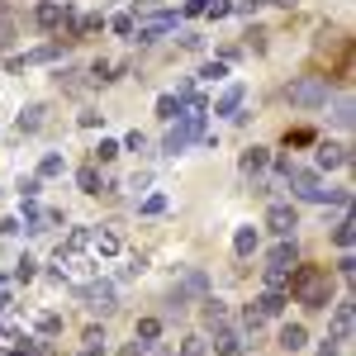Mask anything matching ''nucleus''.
<instances>
[{
	"label": "nucleus",
	"mask_w": 356,
	"mask_h": 356,
	"mask_svg": "<svg viewBox=\"0 0 356 356\" xmlns=\"http://www.w3.org/2000/svg\"><path fill=\"white\" fill-rule=\"evenodd\" d=\"M290 300L295 304H304V309H328V300H332V275L323 271V266H290Z\"/></svg>",
	"instance_id": "1"
},
{
	"label": "nucleus",
	"mask_w": 356,
	"mask_h": 356,
	"mask_svg": "<svg viewBox=\"0 0 356 356\" xmlns=\"http://www.w3.org/2000/svg\"><path fill=\"white\" fill-rule=\"evenodd\" d=\"M285 100L295 110H323L328 105V76H300L285 86Z\"/></svg>",
	"instance_id": "2"
},
{
	"label": "nucleus",
	"mask_w": 356,
	"mask_h": 356,
	"mask_svg": "<svg viewBox=\"0 0 356 356\" xmlns=\"http://www.w3.org/2000/svg\"><path fill=\"white\" fill-rule=\"evenodd\" d=\"M204 295H209V275H204L200 266H195V271H186V275H181V285H171L166 304H171V309H186L191 300H204Z\"/></svg>",
	"instance_id": "3"
},
{
	"label": "nucleus",
	"mask_w": 356,
	"mask_h": 356,
	"mask_svg": "<svg viewBox=\"0 0 356 356\" xmlns=\"http://www.w3.org/2000/svg\"><path fill=\"white\" fill-rule=\"evenodd\" d=\"M176 24H181V15L157 10V15H147V19H134V33H138V43H157L162 33H176Z\"/></svg>",
	"instance_id": "4"
},
{
	"label": "nucleus",
	"mask_w": 356,
	"mask_h": 356,
	"mask_svg": "<svg viewBox=\"0 0 356 356\" xmlns=\"http://www.w3.org/2000/svg\"><path fill=\"white\" fill-rule=\"evenodd\" d=\"M76 295H81L86 309H95V314H114V304H119L114 280H86V285H76Z\"/></svg>",
	"instance_id": "5"
},
{
	"label": "nucleus",
	"mask_w": 356,
	"mask_h": 356,
	"mask_svg": "<svg viewBox=\"0 0 356 356\" xmlns=\"http://www.w3.org/2000/svg\"><path fill=\"white\" fill-rule=\"evenodd\" d=\"M266 228H271L275 238H295V228H300V209L285 204V200H275L271 209H266Z\"/></svg>",
	"instance_id": "6"
},
{
	"label": "nucleus",
	"mask_w": 356,
	"mask_h": 356,
	"mask_svg": "<svg viewBox=\"0 0 356 356\" xmlns=\"http://www.w3.org/2000/svg\"><path fill=\"white\" fill-rule=\"evenodd\" d=\"M243 347H247V332L238 323H219L214 328V356H243Z\"/></svg>",
	"instance_id": "7"
},
{
	"label": "nucleus",
	"mask_w": 356,
	"mask_h": 356,
	"mask_svg": "<svg viewBox=\"0 0 356 356\" xmlns=\"http://www.w3.org/2000/svg\"><path fill=\"white\" fill-rule=\"evenodd\" d=\"M90 247H95V257H119V252H124V233H119L114 223H105V228L90 233Z\"/></svg>",
	"instance_id": "8"
},
{
	"label": "nucleus",
	"mask_w": 356,
	"mask_h": 356,
	"mask_svg": "<svg viewBox=\"0 0 356 356\" xmlns=\"http://www.w3.org/2000/svg\"><path fill=\"white\" fill-rule=\"evenodd\" d=\"M285 186H290V191L300 195V200H309V195L318 191L323 181H318V171H304V166H290V171H285Z\"/></svg>",
	"instance_id": "9"
},
{
	"label": "nucleus",
	"mask_w": 356,
	"mask_h": 356,
	"mask_svg": "<svg viewBox=\"0 0 356 356\" xmlns=\"http://www.w3.org/2000/svg\"><path fill=\"white\" fill-rule=\"evenodd\" d=\"M352 328H356V309L347 300V304L332 309V342H352Z\"/></svg>",
	"instance_id": "10"
},
{
	"label": "nucleus",
	"mask_w": 356,
	"mask_h": 356,
	"mask_svg": "<svg viewBox=\"0 0 356 356\" xmlns=\"http://www.w3.org/2000/svg\"><path fill=\"white\" fill-rule=\"evenodd\" d=\"M352 162V152L342 143H318V171H337V166Z\"/></svg>",
	"instance_id": "11"
},
{
	"label": "nucleus",
	"mask_w": 356,
	"mask_h": 356,
	"mask_svg": "<svg viewBox=\"0 0 356 356\" xmlns=\"http://www.w3.org/2000/svg\"><path fill=\"white\" fill-rule=\"evenodd\" d=\"M300 261V243L295 238H280V243L266 252V266H295Z\"/></svg>",
	"instance_id": "12"
},
{
	"label": "nucleus",
	"mask_w": 356,
	"mask_h": 356,
	"mask_svg": "<svg viewBox=\"0 0 356 356\" xmlns=\"http://www.w3.org/2000/svg\"><path fill=\"white\" fill-rule=\"evenodd\" d=\"M200 318H204V328H219V323H228V304L219 295H204L200 300Z\"/></svg>",
	"instance_id": "13"
},
{
	"label": "nucleus",
	"mask_w": 356,
	"mask_h": 356,
	"mask_svg": "<svg viewBox=\"0 0 356 356\" xmlns=\"http://www.w3.org/2000/svg\"><path fill=\"white\" fill-rule=\"evenodd\" d=\"M285 304H290V295H285V290H266V295L252 304V309H257L261 318H280V314H285Z\"/></svg>",
	"instance_id": "14"
},
{
	"label": "nucleus",
	"mask_w": 356,
	"mask_h": 356,
	"mask_svg": "<svg viewBox=\"0 0 356 356\" xmlns=\"http://www.w3.org/2000/svg\"><path fill=\"white\" fill-rule=\"evenodd\" d=\"M62 15H67V5H62V0H43V5L33 10L38 29H57V24H62Z\"/></svg>",
	"instance_id": "15"
},
{
	"label": "nucleus",
	"mask_w": 356,
	"mask_h": 356,
	"mask_svg": "<svg viewBox=\"0 0 356 356\" xmlns=\"http://www.w3.org/2000/svg\"><path fill=\"white\" fill-rule=\"evenodd\" d=\"M243 100H247V86H228L219 100H214V114H238V110H243Z\"/></svg>",
	"instance_id": "16"
},
{
	"label": "nucleus",
	"mask_w": 356,
	"mask_h": 356,
	"mask_svg": "<svg viewBox=\"0 0 356 356\" xmlns=\"http://www.w3.org/2000/svg\"><path fill=\"white\" fill-rule=\"evenodd\" d=\"M238 166H243V176H261V171L271 166V152H266V147H247Z\"/></svg>",
	"instance_id": "17"
},
{
	"label": "nucleus",
	"mask_w": 356,
	"mask_h": 356,
	"mask_svg": "<svg viewBox=\"0 0 356 356\" xmlns=\"http://www.w3.org/2000/svg\"><path fill=\"white\" fill-rule=\"evenodd\" d=\"M280 347H285V352H304V347H309V328H304V323H285V328H280Z\"/></svg>",
	"instance_id": "18"
},
{
	"label": "nucleus",
	"mask_w": 356,
	"mask_h": 356,
	"mask_svg": "<svg viewBox=\"0 0 356 356\" xmlns=\"http://www.w3.org/2000/svg\"><path fill=\"white\" fill-rule=\"evenodd\" d=\"M76 191H81V195H100V191H105L100 166H81V171H76Z\"/></svg>",
	"instance_id": "19"
},
{
	"label": "nucleus",
	"mask_w": 356,
	"mask_h": 356,
	"mask_svg": "<svg viewBox=\"0 0 356 356\" xmlns=\"http://www.w3.org/2000/svg\"><path fill=\"white\" fill-rule=\"evenodd\" d=\"M57 53H62V43H43V48H33V53L15 57V62H10V67H33V62H53Z\"/></svg>",
	"instance_id": "20"
},
{
	"label": "nucleus",
	"mask_w": 356,
	"mask_h": 356,
	"mask_svg": "<svg viewBox=\"0 0 356 356\" xmlns=\"http://www.w3.org/2000/svg\"><path fill=\"white\" fill-rule=\"evenodd\" d=\"M332 243L342 247V252H352V243H356V223L347 219V214H342V219L332 223Z\"/></svg>",
	"instance_id": "21"
},
{
	"label": "nucleus",
	"mask_w": 356,
	"mask_h": 356,
	"mask_svg": "<svg viewBox=\"0 0 356 356\" xmlns=\"http://www.w3.org/2000/svg\"><path fill=\"white\" fill-rule=\"evenodd\" d=\"M257 243H261V238H257V228H252V223L233 233V252H238V257H252V252H257Z\"/></svg>",
	"instance_id": "22"
},
{
	"label": "nucleus",
	"mask_w": 356,
	"mask_h": 356,
	"mask_svg": "<svg viewBox=\"0 0 356 356\" xmlns=\"http://www.w3.org/2000/svg\"><path fill=\"white\" fill-rule=\"evenodd\" d=\"M119 72H129V67H124V62H110V57H100V62L90 67V76H95V81H100V86H105V81H114Z\"/></svg>",
	"instance_id": "23"
},
{
	"label": "nucleus",
	"mask_w": 356,
	"mask_h": 356,
	"mask_svg": "<svg viewBox=\"0 0 356 356\" xmlns=\"http://www.w3.org/2000/svg\"><path fill=\"white\" fill-rule=\"evenodd\" d=\"M134 337H138V342H147V347H152V342L162 337V318H138Z\"/></svg>",
	"instance_id": "24"
},
{
	"label": "nucleus",
	"mask_w": 356,
	"mask_h": 356,
	"mask_svg": "<svg viewBox=\"0 0 356 356\" xmlns=\"http://www.w3.org/2000/svg\"><path fill=\"white\" fill-rule=\"evenodd\" d=\"M181 110H186V100H181V95H162V100H157V119H166V124H171V119H181Z\"/></svg>",
	"instance_id": "25"
},
{
	"label": "nucleus",
	"mask_w": 356,
	"mask_h": 356,
	"mask_svg": "<svg viewBox=\"0 0 356 356\" xmlns=\"http://www.w3.org/2000/svg\"><path fill=\"white\" fill-rule=\"evenodd\" d=\"M43 105H29L24 114H19V134H38V129H43Z\"/></svg>",
	"instance_id": "26"
},
{
	"label": "nucleus",
	"mask_w": 356,
	"mask_h": 356,
	"mask_svg": "<svg viewBox=\"0 0 356 356\" xmlns=\"http://www.w3.org/2000/svg\"><path fill=\"white\" fill-rule=\"evenodd\" d=\"M67 171V162H62V152H48L43 162H38V181H53V176H62Z\"/></svg>",
	"instance_id": "27"
},
{
	"label": "nucleus",
	"mask_w": 356,
	"mask_h": 356,
	"mask_svg": "<svg viewBox=\"0 0 356 356\" xmlns=\"http://www.w3.org/2000/svg\"><path fill=\"white\" fill-rule=\"evenodd\" d=\"M86 247H90V228H72L67 243L57 247V252H86Z\"/></svg>",
	"instance_id": "28"
},
{
	"label": "nucleus",
	"mask_w": 356,
	"mask_h": 356,
	"mask_svg": "<svg viewBox=\"0 0 356 356\" xmlns=\"http://www.w3.org/2000/svg\"><path fill=\"white\" fill-rule=\"evenodd\" d=\"M332 124H337V129H352V95H337V105H332Z\"/></svg>",
	"instance_id": "29"
},
{
	"label": "nucleus",
	"mask_w": 356,
	"mask_h": 356,
	"mask_svg": "<svg viewBox=\"0 0 356 356\" xmlns=\"http://www.w3.org/2000/svg\"><path fill=\"white\" fill-rule=\"evenodd\" d=\"M181 356H209V342L200 332H191V337H181Z\"/></svg>",
	"instance_id": "30"
},
{
	"label": "nucleus",
	"mask_w": 356,
	"mask_h": 356,
	"mask_svg": "<svg viewBox=\"0 0 356 356\" xmlns=\"http://www.w3.org/2000/svg\"><path fill=\"white\" fill-rule=\"evenodd\" d=\"M290 285V266H266V290H285Z\"/></svg>",
	"instance_id": "31"
},
{
	"label": "nucleus",
	"mask_w": 356,
	"mask_h": 356,
	"mask_svg": "<svg viewBox=\"0 0 356 356\" xmlns=\"http://www.w3.org/2000/svg\"><path fill=\"white\" fill-rule=\"evenodd\" d=\"M223 76H228V62H219V57L200 67V81H223Z\"/></svg>",
	"instance_id": "32"
},
{
	"label": "nucleus",
	"mask_w": 356,
	"mask_h": 356,
	"mask_svg": "<svg viewBox=\"0 0 356 356\" xmlns=\"http://www.w3.org/2000/svg\"><path fill=\"white\" fill-rule=\"evenodd\" d=\"M176 38H181V48H186V53H204V33H195V29H181Z\"/></svg>",
	"instance_id": "33"
},
{
	"label": "nucleus",
	"mask_w": 356,
	"mask_h": 356,
	"mask_svg": "<svg viewBox=\"0 0 356 356\" xmlns=\"http://www.w3.org/2000/svg\"><path fill=\"white\" fill-rule=\"evenodd\" d=\"M33 328L43 332V337H53V332H62V318H57V314H38V318H33Z\"/></svg>",
	"instance_id": "34"
},
{
	"label": "nucleus",
	"mask_w": 356,
	"mask_h": 356,
	"mask_svg": "<svg viewBox=\"0 0 356 356\" xmlns=\"http://www.w3.org/2000/svg\"><path fill=\"white\" fill-rule=\"evenodd\" d=\"M33 275H38V261H33V257H19V266H15V280H19V285H29Z\"/></svg>",
	"instance_id": "35"
},
{
	"label": "nucleus",
	"mask_w": 356,
	"mask_h": 356,
	"mask_svg": "<svg viewBox=\"0 0 356 356\" xmlns=\"http://www.w3.org/2000/svg\"><path fill=\"white\" fill-rule=\"evenodd\" d=\"M119 152H124V147H119L114 138H100V147H95V162H114Z\"/></svg>",
	"instance_id": "36"
},
{
	"label": "nucleus",
	"mask_w": 356,
	"mask_h": 356,
	"mask_svg": "<svg viewBox=\"0 0 356 356\" xmlns=\"http://www.w3.org/2000/svg\"><path fill=\"white\" fill-rule=\"evenodd\" d=\"M119 147H124V152H138V157H143V152H147V138H143V134H138V129H134V134L124 138Z\"/></svg>",
	"instance_id": "37"
},
{
	"label": "nucleus",
	"mask_w": 356,
	"mask_h": 356,
	"mask_svg": "<svg viewBox=\"0 0 356 356\" xmlns=\"http://www.w3.org/2000/svg\"><path fill=\"white\" fill-rule=\"evenodd\" d=\"M138 209H143V214H162V209H166V195H147Z\"/></svg>",
	"instance_id": "38"
},
{
	"label": "nucleus",
	"mask_w": 356,
	"mask_h": 356,
	"mask_svg": "<svg viewBox=\"0 0 356 356\" xmlns=\"http://www.w3.org/2000/svg\"><path fill=\"white\" fill-rule=\"evenodd\" d=\"M19 200H38V176H24L19 181Z\"/></svg>",
	"instance_id": "39"
},
{
	"label": "nucleus",
	"mask_w": 356,
	"mask_h": 356,
	"mask_svg": "<svg viewBox=\"0 0 356 356\" xmlns=\"http://www.w3.org/2000/svg\"><path fill=\"white\" fill-rule=\"evenodd\" d=\"M209 5H214V0H186V5H181V15H186V19H191V15H204V10H209Z\"/></svg>",
	"instance_id": "40"
},
{
	"label": "nucleus",
	"mask_w": 356,
	"mask_h": 356,
	"mask_svg": "<svg viewBox=\"0 0 356 356\" xmlns=\"http://www.w3.org/2000/svg\"><path fill=\"white\" fill-rule=\"evenodd\" d=\"M110 29H114V33H134V15H114Z\"/></svg>",
	"instance_id": "41"
},
{
	"label": "nucleus",
	"mask_w": 356,
	"mask_h": 356,
	"mask_svg": "<svg viewBox=\"0 0 356 356\" xmlns=\"http://www.w3.org/2000/svg\"><path fill=\"white\" fill-rule=\"evenodd\" d=\"M261 5H266V0H238V5H233V15H257Z\"/></svg>",
	"instance_id": "42"
},
{
	"label": "nucleus",
	"mask_w": 356,
	"mask_h": 356,
	"mask_svg": "<svg viewBox=\"0 0 356 356\" xmlns=\"http://www.w3.org/2000/svg\"><path fill=\"white\" fill-rule=\"evenodd\" d=\"M15 43V19H0V48H10Z\"/></svg>",
	"instance_id": "43"
},
{
	"label": "nucleus",
	"mask_w": 356,
	"mask_h": 356,
	"mask_svg": "<svg viewBox=\"0 0 356 356\" xmlns=\"http://www.w3.org/2000/svg\"><path fill=\"white\" fill-rule=\"evenodd\" d=\"M81 342H86V347H105V328H86Z\"/></svg>",
	"instance_id": "44"
},
{
	"label": "nucleus",
	"mask_w": 356,
	"mask_h": 356,
	"mask_svg": "<svg viewBox=\"0 0 356 356\" xmlns=\"http://www.w3.org/2000/svg\"><path fill=\"white\" fill-rule=\"evenodd\" d=\"M337 275H342V280H352V275H356V261H352V252H347V257L337 261Z\"/></svg>",
	"instance_id": "45"
},
{
	"label": "nucleus",
	"mask_w": 356,
	"mask_h": 356,
	"mask_svg": "<svg viewBox=\"0 0 356 356\" xmlns=\"http://www.w3.org/2000/svg\"><path fill=\"white\" fill-rule=\"evenodd\" d=\"M147 181H152V176H147V171H138V176H129V191H147Z\"/></svg>",
	"instance_id": "46"
},
{
	"label": "nucleus",
	"mask_w": 356,
	"mask_h": 356,
	"mask_svg": "<svg viewBox=\"0 0 356 356\" xmlns=\"http://www.w3.org/2000/svg\"><path fill=\"white\" fill-rule=\"evenodd\" d=\"M100 119H105V114H95V110H86L81 119H76V124H81V129H100Z\"/></svg>",
	"instance_id": "47"
},
{
	"label": "nucleus",
	"mask_w": 356,
	"mask_h": 356,
	"mask_svg": "<svg viewBox=\"0 0 356 356\" xmlns=\"http://www.w3.org/2000/svg\"><path fill=\"white\" fill-rule=\"evenodd\" d=\"M176 95H181V100H191V95H195V81H191V76H181V81H176Z\"/></svg>",
	"instance_id": "48"
},
{
	"label": "nucleus",
	"mask_w": 356,
	"mask_h": 356,
	"mask_svg": "<svg viewBox=\"0 0 356 356\" xmlns=\"http://www.w3.org/2000/svg\"><path fill=\"white\" fill-rule=\"evenodd\" d=\"M143 352H147V342H138V337L129 342V347H119V356H143Z\"/></svg>",
	"instance_id": "49"
},
{
	"label": "nucleus",
	"mask_w": 356,
	"mask_h": 356,
	"mask_svg": "<svg viewBox=\"0 0 356 356\" xmlns=\"http://www.w3.org/2000/svg\"><path fill=\"white\" fill-rule=\"evenodd\" d=\"M318 356H342V342H332V337H323V347H318Z\"/></svg>",
	"instance_id": "50"
},
{
	"label": "nucleus",
	"mask_w": 356,
	"mask_h": 356,
	"mask_svg": "<svg viewBox=\"0 0 356 356\" xmlns=\"http://www.w3.org/2000/svg\"><path fill=\"white\" fill-rule=\"evenodd\" d=\"M10 304H15V300H10V295H5V285H0V318L10 314Z\"/></svg>",
	"instance_id": "51"
},
{
	"label": "nucleus",
	"mask_w": 356,
	"mask_h": 356,
	"mask_svg": "<svg viewBox=\"0 0 356 356\" xmlns=\"http://www.w3.org/2000/svg\"><path fill=\"white\" fill-rule=\"evenodd\" d=\"M266 5H280V10H295L300 0H266Z\"/></svg>",
	"instance_id": "52"
},
{
	"label": "nucleus",
	"mask_w": 356,
	"mask_h": 356,
	"mask_svg": "<svg viewBox=\"0 0 356 356\" xmlns=\"http://www.w3.org/2000/svg\"><path fill=\"white\" fill-rule=\"evenodd\" d=\"M81 356H105V347H86V352Z\"/></svg>",
	"instance_id": "53"
},
{
	"label": "nucleus",
	"mask_w": 356,
	"mask_h": 356,
	"mask_svg": "<svg viewBox=\"0 0 356 356\" xmlns=\"http://www.w3.org/2000/svg\"><path fill=\"white\" fill-rule=\"evenodd\" d=\"M162 356H171V352H162Z\"/></svg>",
	"instance_id": "54"
}]
</instances>
